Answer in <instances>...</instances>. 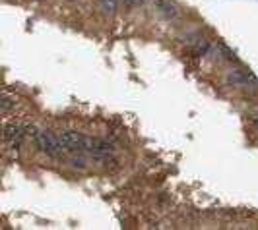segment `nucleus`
<instances>
[{
    "mask_svg": "<svg viewBox=\"0 0 258 230\" xmlns=\"http://www.w3.org/2000/svg\"><path fill=\"white\" fill-rule=\"evenodd\" d=\"M35 145L41 153H45L47 157H52V159H64L68 151L62 145V141L58 138V134H52L49 130H41L35 134Z\"/></svg>",
    "mask_w": 258,
    "mask_h": 230,
    "instance_id": "1",
    "label": "nucleus"
},
{
    "mask_svg": "<svg viewBox=\"0 0 258 230\" xmlns=\"http://www.w3.org/2000/svg\"><path fill=\"white\" fill-rule=\"evenodd\" d=\"M29 132H37V130L33 128V126H24L20 122H8L4 126V141L8 145H12V147H20L22 140L26 138Z\"/></svg>",
    "mask_w": 258,
    "mask_h": 230,
    "instance_id": "2",
    "label": "nucleus"
},
{
    "mask_svg": "<svg viewBox=\"0 0 258 230\" xmlns=\"http://www.w3.org/2000/svg\"><path fill=\"white\" fill-rule=\"evenodd\" d=\"M227 81L235 87H243V89H256L258 87L256 77L246 70H241V68H235L231 72H227Z\"/></svg>",
    "mask_w": 258,
    "mask_h": 230,
    "instance_id": "3",
    "label": "nucleus"
},
{
    "mask_svg": "<svg viewBox=\"0 0 258 230\" xmlns=\"http://www.w3.org/2000/svg\"><path fill=\"white\" fill-rule=\"evenodd\" d=\"M155 4H157V8H159V12L163 14V16H167V18H175L177 16V8H175V4H171L169 0H155Z\"/></svg>",
    "mask_w": 258,
    "mask_h": 230,
    "instance_id": "4",
    "label": "nucleus"
},
{
    "mask_svg": "<svg viewBox=\"0 0 258 230\" xmlns=\"http://www.w3.org/2000/svg\"><path fill=\"white\" fill-rule=\"evenodd\" d=\"M68 163L72 165V168H78V170H86L88 168V161H86L84 153H72L70 159H68Z\"/></svg>",
    "mask_w": 258,
    "mask_h": 230,
    "instance_id": "5",
    "label": "nucleus"
},
{
    "mask_svg": "<svg viewBox=\"0 0 258 230\" xmlns=\"http://www.w3.org/2000/svg\"><path fill=\"white\" fill-rule=\"evenodd\" d=\"M14 106H16V99H12L8 93H4V95H2V110H4V112H10Z\"/></svg>",
    "mask_w": 258,
    "mask_h": 230,
    "instance_id": "6",
    "label": "nucleus"
},
{
    "mask_svg": "<svg viewBox=\"0 0 258 230\" xmlns=\"http://www.w3.org/2000/svg\"><path fill=\"white\" fill-rule=\"evenodd\" d=\"M97 2L101 4L105 12H115L116 6H118V0H97Z\"/></svg>",
    "mask_w": 258,
    "mask_h": 230,
    "instance_id": "7",
    "label": "nucleus"
},
{
    "mask_svg": "<svg viewBox=\"0 0 258 230\" xmlns=\"http://www.w3.org/2000/svg\"><path fill=\"white\" fill-rule=\"evenodd\" d=\"M144 0H124V4L126 6H140Z\"/></svg>",
    "mask_w": 258,
    "mask_h": 230,
    "instance_id": "8",
    "label": "nucleus"
},
{
    "mask_svg": "<svg viewBox=\"0 0 258 230\" xmlns=\"http://www.w3.org/2000/svg\"><path fill=\"white\" fill-rule=\"evenodd\" d=\"M250 120H252V124H256V126H258V110L250 112Z\"/></svg>",
    "mask_w": 258,
    "mask_h": 230,
    "instance_id": "9",
    "label": "nucleus"
}]
</instances>
